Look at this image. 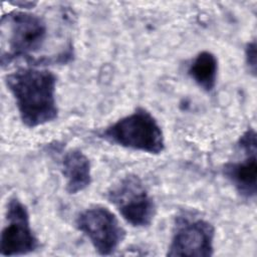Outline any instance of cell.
<instances>
[{
  "instance_id": "obj_1",
  "label": "cell",
  "mask_w": 257,
  "mask_h": 257,
  "mask_svg": "<svg viewBox=\"0 0 257 257\" xmlns=\"http://www.w3.org/2000/svg\"><path fill=\"white\" fill-rule=\"evenodd\" d=\"M56 82L57 77L52 71L30 65L5 76V84L25 126L33 128L57 118Z\"/></svg>"
},
{
  "instance_id": "obj_2",
  "label": "cell",
  "mask_w": 257,
  "mask_h": 257,
  "mask_svg": "<svg viewBox=\"0 0 257 257\" xmlns=\"http://www.w3.org/2000/svg\"><path fill=\"white\" fill-rule=\"evenodd\" d=\"M1 65L23 58L35 65L36 53L43 48L48 36L43 17L27 11H11L1 18Z\"/></svg>"
},
{
  "instance_id": "obj_3",
  "label": "cell",
  "mask_w": 257,
  "mask_h": 257,
  "mask_svg": "<svg viewBox=\"0 0 257 257\" xmlns=\"http://www.w3.org/2000/svg\"><path fill=\"white\" fill-rule=\"evenodd\" d=\"M98 137L125 149L159 155L165 151V138L158 120L146 108L138 107L98 133Z\"/></svg>"
},
{
  "instance_id": "obj_4",
  "label": "cell",
  "mask_w": 257,
  "mask_h": 257,
  "mask_svg": "<svg viewBox=\"0 0 257 257\" xmlns=\"http://www.w3.org/2000/svg\"><path fill=\"white\" fill-rule=\"evenodd\" d=\"M106 198L134 227H148L155 218V202L137 175L127 174L119 179L108 189Z\"/></svg>"
},
{
  "instance_id": "obj_5",
  "label": "cell",
  "mask_w": 257,
  "mask_h": 257,
  "mask_svg": "<svg viewBox=\"0 0 257 257\" xmlns=\"http://www.w3.org/2000/svg\"><path fill=\"white\" fill-rule=\"evenodd\" d=\"M215 228L207 220L190 214L175 218L168 256L210 257L214 254Z\"/></svg>"
},
{
  "instance_id": "obj_6",
  "label": "cell",
  "mask_w": 257,
  "mask_h": 257,
  "mask_svg": "<svg viewBox=\"0 0 257 257\" xmlns=\"http://www.w3.org/2000/svg\"><path fill=\"white\" fill-rule=\"evenodd\" d=\"M75 227L100 255H111L125 237V231L116 216L100 205L81 211L75 219Z\"/></svg>"
},
{
  "instance_id": "obj_7",
  "label": "cell",
  "mask_w": 257,
  "mask_h": 257,
  "mask_svg": "<svg viewBox=\"0 0 257 257\" xmlns=\"http://www.w3.org/2000/svg\"><path fill=\"white\" fill-rule=\"evenodd\" d=\"M6 224L0 238L2 256H21L39 248V240L32 230L27 207L16 197L9 199Z\"/></svg>"
},
{
  "instance_id": "obj_8",
  "label": "cell",
  "mask_w": 257,
  "mask_h": 257,
  "mask_svg": "<svg viewBox=\"0 0 257 257\" xmlns=\"http://www.w3.org/2000/svg\"><path fill=\"white\" fill-rule=\"evenodd\" d=\"M242 154L244 155L242 161L229 162L224 165L223 174L242 198L254 200L257 192L256 152Z\"/></svg>"
},
{
  "instance_id": "obj_9",
  "label": "cell",
  "mask_w": 257,
  "mask_h": 257,
  "mask_svg": "<svg viewBox=\"0 0 257 257\" xmlns=\"http://www.w3.org/2000/svg\"><path fill=\"white\" fill-rule=\"evenodd\" d=\"M61 173L66 181L65 190L70 195L85 190L91 183V165L80 150H70L63 156Z\"/></svg>"
},
{
  "instance_id": "obj_10",
  "label": "cell",
  "mask_w": 257,
  "mask_h": 257,
  "mask_svg": "<svg viewBox=\"0 0 257 257\" xmlns=\"http://www.w3.org/2000/svg\"><path fill=\"white\" fill-rule=\"evenodd\" d=\"M189 76L206 92H211L216 85L218 74V59L210 51L199 52L188 68Z\"/></svg>"
},
{
  "instance_id": "obj_11",
  "label": "cell",
  "mask_w": 257,
  "mask_h": 257,
  "mask_svg": "<svg viewBox=\"0 0 257 257\" xmlns=\"http://www.w3.org/2000/svg\"><path fill=\"white\" fill-rule=\"evenodd\" d=\"M245 62L250 73L256 75V41L252 40L245 47Z\"/></svg>"
},
{
  "instance_id": "obj_12",
  "label": "cell",
  "mask_w": 257,
  "mask_h": 257,
  "mask_svg": "<svg viewBox=\"0 0 257 257\" xmlns=\"http://www.w3.org/2000/svg\"><path fill=\"white\" fill-rule=\"evenodd\" d=\"M13 5L19 7V8H26V9H30L32 7H34L36 5V2H12Z\"/></svg>"
}]
</instances>
